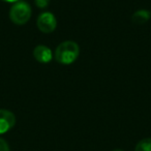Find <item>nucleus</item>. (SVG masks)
<instances>
[{
    "mask_svg": "<svg viewBox=\"0 0 151 151\" xmlns=\"http://www.w3.org/2000/svg\"><path fill=\"white\" fill-rule=\"evenodd\" d=\"M80 55V47L73 40L62 42L55 50V59L60 64L69 65L75 62Z\"/></svg>",
    "mask_w": 151,
    "mask_h": 151,
    "instance_id": "1",
    "label": "nucleus"
},
{
    "mask_svg": "<svg viewBox=\"0 0 151 151\" xmlns=\"http://www.w3.org/2000/svg\"><path fill=\"white\" fill-rule=\"evenodd\" d=\"M32 9L31 6L26 1H19L14 3V5L9 9V19L16 25H25L31 18Z\"/></svg>",
    "mask_w": 151,
    "mask_h": 151,
    "instance_id": "2",
    "label": "nucleus"
},
{
    "mask_svg": "<svg viewBox=\"0 0 151 151\" xmlns=\"http://www.w3.org/2000/svg\"><path fill=\"white\" fill-rule=\"evenodd\" d=\"M36 26L42 33H52L57 27V20L54 14L50 12H44L37 17Z\"/></svg>",
    "mask_w": 151,
    "mask_h": 151,
    "instance_id": "3",
    "label": "nucleus"
},
{
    "mask_svg": "<svg viewBox=\"0 0 151 151\" xmlns=\"http://www.w3.org/2000/svg\"><path fill=\"white\" fill-rule=\"evenodd\" d=\"M16 124V116L12 111L0 109V134L9 132Z\"/></svg>",
    "mask_w": 151,
    "mask_h": 151,
    "instance_id": "4",
    "label": "nucleus"
},
{
    "mask_svg": "<svg viewBox=\"0 0 151 151\" xmlns=\"http://www.w3.org/2000/svg\"><path fill=\"white\" fill-rule=\"evenodd\" d=\"M33 57L40 63H49L53 59V53L51 49L44 45H38L33 49Z\"/></svg>",
    "mask_w": 151,
    "mask_h": 151,
    "instance_id": "5",
    "label": "nucleus"
},
{
    "mask_svg": "<svg viewBox=\"0 0 151 151\" xmlns=\"http://www.w3.org/2000/svg\"><path fill=\"white\" fill-rule=\"evenodd\" d=\"M149 19H150V13L146 9H139L132 16V21L138 25L146 23Z\"/></svg>",
    "mask_w": 151,
    "mask_h": 151,
    "instance_id": "6",
    "label": "nucleus"
},
{
    "mask_svg": "<svg viewBox=\"0 0 151 151\" xmlns=\"http://www.w3.org/2000/svg\"><path fill=\"white\" fill-rule=\"evenodd\" d=\"M134 151H151V138H145L138 142Z\"/></svg>",
    "mask_w": 151,
    "mask_h": 151,
    "instance_id": "7",
    "label": "nucleus"
},
{
    "mask_svg": "<svg viewBox=\"0 0 151 151\" xmlns=\"http://www.w3.org/2000/svg\"><path fill=\"white\" fill-rule=\"evenodd\" d=\"M34 3H35L36 7L42 9H46V7L49 6V4H50V0H34Z\"/></svg>",
    "mask_w": 151,
    "mask_h": 151,
    "instance_id": "8",
    "label": "nucleus"
},
{
    "mask_svg": "<svg viewBox=\"0 0 151 151\" xmlns=\"http://www.w3.org/2000/svg\"><path fill=\"white\" fill-rule=\"evenodd\" d=\"M0 151H11L7 142L2 138H0Z\"/></svg>",
    "mask_w": 151,
    "mask_h": 151,
    "instance_id": "9",
    "label": "nucleus"
},
{
    "mask_svg": "<svg viewBox=\"0 0 151 151\" xmlns=\"http://www.w3.org/2000/svg\"><path fill=\"white\" fill-rule=\"evenodd\" d=\"M1 1H4V2H7V3H16V2L21 1V0H1Z\"/></svg>",
    "mask_w": 151,
    "mask_h": 151,
    "instance_id": "10",
    "label": "nucleus"
},
{
    "mask_svg": "<svg viewBox=\"0 0 151 151\" xmlns=\"http://www.w3.org/2000/svg\"><path fill=\"white\" fill-rule=\"evenodd\" d=\"M113 151H122V150H120V149H116V150H113Z\"/></svg>",
    "mask_w": 151,
    "mask_h": 151,
    "instance_id": "11",
    "label": "nucleus"
}]
</instances>
